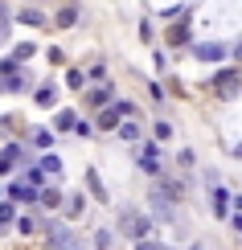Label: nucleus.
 Instances as JSON below:
<instances>
[{
  "label": "nucleus",
  "instance_id": "5",
  "mask_svg": "<svg viewBox=\"0 0 242 250\" xmlns=\"http://www.w3.org/2000/svg\"><path fill=\"white\" fill-rule=\"evenodd\" d=\"M160 148H156V144H144V152H140V168L144 172H160Z\"/></svg>",
  "mask_w": 242,
  "mask_h": 250
},
{
  "label": "nucleus",
  "instance_id": "2",
  "mask_svg": "<svg viewBox=\"0 0 242 250\" xmlns=\"http://www.w3.org/2000/svg\"><path fill=\"white\" fill-rule=\"evenodd\" d=\"M123 115L132 119V107H123V103H119V107H103V111H99V127H103V131H115Z\"/></svg>",
  "mask_w": 242,
  "mask_h": 250
},
{
  "label": "nucleus",
  "instance_id": "1",
  "mask_svg": "<svg viewBox=\"0 0 242 250\" xmlns=\"http://www.w3.org/2000/svg\"><path fill=\"white\" fill-rule=\"evenodd\" d=\"M119 226H123V234H128V238H140V242H144V234H148V217H144V213H135V209H128V213H123L119 217Z\"/></svg>",
  "mask_w": 242,
  "mask_h": 250
},
{
  "label": "nucleus",
  "instance_id": "13",
  "mask_svg": "<svg viewBox=\"0 0 242 250\" xmlns=\"http://www.w3.org/2000/svg\"><path fill=\"white\" fill-rule=\"evenodd\" d=\"M58 168H62L58 156H41V172H58Z\"/></svg>",
  "mask_w": 242,
  "mask_h": 250
},
{
  "label": "nucleus",
  "instance_id": "24",
  "mask_svg": "<svg viewBox=\"0 0 242 250\" xmlns=\"http://www.w3.org/2000/svg\"><path fill=\"white\" fill-rule=\"evenodd\" d=\"M135 250H160V246H152V242H140V246H135Z\"/></svg>",
  "mask_w": 242,
  "mask_h": 250
},
{
  "label": "nucleus",
  "instance_id": "3",
  "mask_svg": "<svg viewBox=\"0 0 242 250\" xmlns=\"http://www.w3.org/2000/svg\"><path fill=\"white\" fill-rule=\"evenodd\" d=\"M218 95L222 99H238V66H230L218 74Z\"/></svg>",
  "mask_w": 242,
  "mask_h": 250
},
{
  "label": "nucleus",
  "instance_id": "23",
  "mask_svg": "<svg viewBox=\"0 0 242 250\" xmlns=\"http://www.w3.org/2000/svg\"><path fill=\"white\" fill-rule=\"evenodd\" d=\"M0 222H13V205H0Z\"/></svg>",
  "mask_w": 242,
  "mask_h": 250
},
{
  "label": "nucleus",
  "instance_id": "18",
  "mask_svg": "<svg viewBox=\"0 0 242 250\" xmlns=\"http://www.w3.org/2000/svg\"><path fill=\"white\" fill-rule=\"evenodd\" d=\"M185 29H189V21H181V25H176V29H173V33H168V37H173L176 45H181V41H185Z\"/></svg>",
  "mask_w": 242,
  "mask_h": 250
},
{
  "label": "nucleus",
  "instance_id": "7",
  "mask_svg": "<svg viewBox=\"0 0 242 250\" xmlns=\"http://www.w3.org/2000/svg\"><path fill=\"white\" fill-rule=\"evenodd\" d=\"M8 197H13V201H33V197H37V189H29L25 181H17L13 189H8Z\"/></svg>",
  "mask_w": 242,
  "mask_h": 250
},
{
  "label": "nucleus",
  "instance_id": "12",
  "mask_svg": "<svg viewBox=\"0 0 242 250\" xmlns=\"http://www.w3.org/2000/svg\"><path fill=\"white\" fill-rule=\"evenodd\" d=\"M21 21H25V25H41L45 17H41V8H25V13H21Z\"/></svg>",
  "mask_w": 242,
  "mask_h": 250
},
{
  "label": "nucleus",
  "instance_id": "16",
  "mask_svg": "<svg viewBox=\"0 0 242 250\" xmlns=\"http://www.w3.org/2000/svg\"><path fill=\"white\" fill-rule=\"evenodd\" d=\"M37 103H41V107H54V90H49V86H41V95H37Z\"/></svg>",
  "mask_w": 242,
  "mask_h": 250
},
{
  "label": "nucleus",
  "instance_id": "14",
  "mask_svg": "<svg viewBox=\"0 0 242 250\" xmlns=\"http://www.w3.org/2000/svg\"><path fill=\"white\" fill-rule=\"evenodd\" d=\"M87 181H90V193L99 197V201H107V193H103V185H99V176H94V172H87Z\"/></svg>",
  "mask_w": 242,
  "mask_h": 250
},
{
  "label": "nucleus",
  "instance_id": "10",
  "mask_svg": "<svg viewBox=\"0 0 242 250\" xmlns=\"http://www.w3.org/2000/svg\"><path fill=\"white\" fill-rule=\"evenodd\" d=\"M87 99H90V107H99V111H103V107H111V90H103V86H99V90H90Z\"/></svg>",
  "mask_w": 242,
  "mask_h": 250
},
{
  "label": "nucleus",
  "instance_id": "15",
  "mask_svg": "<svg viewBox=\"0 0 242 250\" xmlns=\"http://www.w3.org/2000/svg\"><path fill=\"white\" fill-rule=\"evenodd\" d=\"M17 230H21V234H33V230H37V222H33V217H21Z\"/></svg>",
  "mask_w": 242,
  "mask_h": 250
},
{
  "label": "nucleus",
  "instance_id": "21",
  "mask_svg": "<svg viewBox=\"0 0 242 250\" xmlns=\"http://www.w3.org/2000/svg\"><path fill=\"white\" fill-rule=\"evenodd\" d=\"M41 201H45V205H58V201H62V193H54V189H45V193H41Z\"/></svg>",
  "mask_w": 242,
  "mask_h": 250
},
{
  "label": "nucleus",
  "instance_id": "6",
  "mask_svg": "<svg viewBox=\"0 0 242 250\" xmlns=\"http://www.w3.org/2000/svg\"><path fill=\"white\" fill-rule=\"evenodd\" d=\"M17 160H21V148H17V144H8V148L0 152V172H8V168H13Z\"/></svg>",
  "mask_w": 242,
  "mask_h": 250
},
{
  "label": "nucleus",
  "instance_id": "9",
  "mask_svg": "<svg viewBox=\"0 0 242 250\" xmlns=\"http://www.w3.org/2000/svg\"><path fill=\"white\" fill-rule=\"evenodd\" d=\"M193 54H197V58H201V62H218V58H222V54H226V49H222V45H197V49H193Z\"/></svg>",
  "mask_w": 242,
  "mask_h": 250
},
{
  "label": "nucleus",
  "instance_id": "17",
  "mask_svg": "<svg viewBox=\"0 0 242 250\" xmlns=\"http://www.w3.org/2000/svg\"><path fill=\"white\" fill-rule=\"evenodd\" d=\"M176 160H181V168H193V160H197V156H193V148H185L181 156H176Z\"/></svg>",
  "mask_w": 242,
  "mask_h": 250
},
{
  "label": "nucleus",
  "instance_id": "22",
  "mask_svg": "<svg viewBox=\"0 0 242 250\" xmlns=\"http://www.w3.org/2000/svg\"><path fill=\"white\" fill-rule=\"evenodd\" d=\"M13 70H17V62H13V58H4V62H0V74H13Z\"/></svg>",
  "mask_w": 242,
  "mask_h": 250
},
{
  "label": "nucleus",
  "instance_id": "19",
  "mask_svg": "<svg viewBox=\"0 0 242 250\" xmlns=\"http://www.w3.org/2000/svg\"><path fill=\"white\" fill-rule=\"evenodd\" d=\"M173 135V123H156V140H168Z\"/></svg>",
  "mask_w": 242,
  "mask_h": 250
},
{
  "label": "nucleus",
  "instance_id": "8",
  "mask_svg": "<svg viewBox=\"0 0 242 250\" xmlns=\"http://www.w3.org/2000/svg\"><path fill=\"white\" fill-rule=\"evenodd\" d=\"M115 131H119V135H123L128 144H132V140H140V123H135V119H128V123L119 119V127H115Z\"/></svg>",
  "mask_w": 242,
  "mask_h": 250
},
{
  "label": "nucleus",
  "instance_id": "25",
  "mask_svg": "<svg viewBox=\"0 0 242 250\" xmlns=\"http://www.w3.org/2000/svg\"><path fill=\"white\" fill-rule=\"evenodd\" d=\"M193 250H205V242H197V246H193Z\"/></svg>",
  "mask_w": 242,
  "mask_h": 250
},
{
  "label": "nucleus",
  "instance_id": "4",
  "mask_svg": "<svg viewBox=\"0 0 242 250\" xmlns=\"http://www.w3.org/2000/svg\"><path fill=\"white\" fill-rule=\"evenodd\" d=\"M205 181H209V193H214V213L222 217V213L230 209V193L222 189V185H218V172H205Z\"/></svg>",
  "mask_w": 242,
  "mask_h": 250
},
{
  "label": "nucleus",
  "instance_id": "20",
  "mask_svg": "<svg viewBox=\"0 0 242 250\" xmlns=\"http://www.w3.org/2000/svg\"><path fill=\"white\" fill-rule=\"evenodd\" d=\"M66 82H70V86H82L87 78H82V70H70V74H66Z\"/></svg>",
  "mask_w": 242,
  "mask_h": 250
},
{
  "label": "nucleus",
  "instance_id": "11",
  "mask_svg": "<svg viewBox=\"0 0 242 250\" xmlns=\"http://www.w3.org/2000/svg\"><path fill=\"white\" fill-rule=\"evenodd\" d=\"M74 21H78V8H74V4H66V8L58 13V25H62V29H70Z\"/></svg>",
  "mask_w": 242,
  "mask_h": 250
}]
</instances>
